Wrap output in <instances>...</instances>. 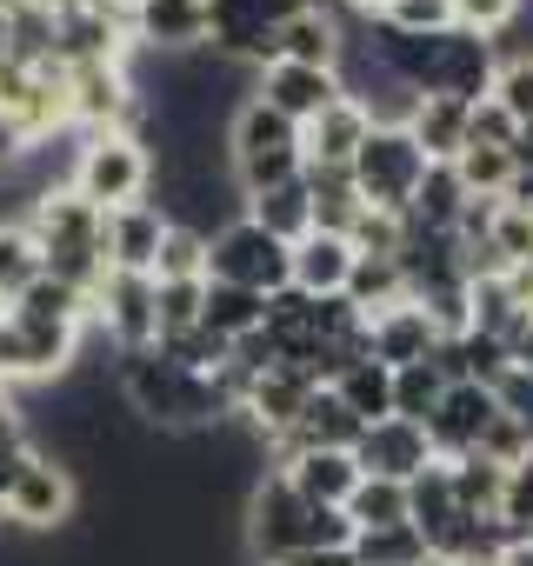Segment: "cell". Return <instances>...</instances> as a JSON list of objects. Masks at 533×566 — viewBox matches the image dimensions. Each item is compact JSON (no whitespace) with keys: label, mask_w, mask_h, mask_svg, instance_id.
<instances>
[{"label":"cell","mask_w":533,"mask_h":566,"mask_svg":"<svg viewBox=\"0 0 533 566\" xmlns=\"http://www.w3.org/2000/svg\"><path fill=\"white\" fill-rule=\"evenodd\" d=\"M506 154H513V174H526V167H533V127H520Z\"/></svg>","instance_id":"51"},{"label":"cell","mask_w":533,"mask_h":566,"mask_svg":"<svg viewBox=\"0 0 533 566\" xmlns=\"http://www.w3.org/2000/svg\"><path fill=\"white\" fill-rule=\"evenodd\" d=\"M307 546H354V520L347 506H314L288 486V473L266 467L253 486H247V553L260 566H274L288 553H307Z\"/></svg>","instance_id":"3"},{"label":"cell","mask_w":533,"mask_h":566,"mask_svg":"<svg viewBox=\"0 0 533 566\" xmlns=\"http://www.w3.org/2000/svg\"><path fill=\"white\" fill-rule=\"evenodd\" d=\"M460 513H467V506L453 500V467H447V460H433V467H427V473H420V480L407 486V520L420 526L427 553H433V539H440V533H447V526H453Z\"/></svg>","instance_id":"25"},{"label":"cell","mask_w":533,"mask_h":566,"mask_svg":"<svg viewBox=\"0 0 533 566\" xmlns=\"http://www.w3.org/2000/svg\"><path fill=\"white\" fill-rule=\"evenodd\" d=\"M21 160H28V134L14 127V114H8V107H0V180H8Z\"/></svg>","instance_id":"47"},{"label":"cell","mask_w":533,"mask_h":566,"mask_svg":"<svg viewBox=\"0 0 533 566\" xmlns=\"http://www.w3.org/2000/svg\"><path fill=\"white\" fill-rule=\"evenodd\" d=\"M354 240L347 233H307V240H294V287L301 294H314V301H327V294H347V273H354Z\"/></svg>","instance_id":"21"},{"label":"cell","mask_w":533,"mask_h":566,"mask_svg":"<svg viewBox=\"0 0 533 566\" xmlns=\"http://www.w3.org/2000/svg\"><path fill=\"white\" fill-rule=\"evenodd\" d=\"M207 8H213V54L260 74L274 61V34L307 8V0H207Z\"/></svg>","instance_id":"8"},{"label":"cell","mask_w":533,"mask_h":566,"mask_svg":"<svg viewBox=\"0 0 533 566\" xmlns=\"http://www.w3.org/2000/svg\"><path fill=\"white\" fill-rule=\"evenodd\" d=\"M447 467H453V500H460L473 520H493V513H500L506 467H493L487 453H467V460H447Z\"/></svg>","instance_id":"33"},{"label":"cell","mask_w":533,"mask_h":566,"mask_svg":"<svg viewBox=\"0 0 533 566\" xmlns=\"http://www.w3.org/2000/svg\"><path fill=\"white\" fill-rule=\"evenodd\" d=\"M154 280H207V233H187V227L167 220V240H160Z\"/></svg>","instance_id":"40"},{"label":"cell","mask_w":533,"mask_h":566,"mask_svg":"<svg viewBox=\"0 0 533 566\" xmlns=\"http://www.w3.org/2000/svg\"><path fill=\"white\" fill-rule=\"evenodd\" d=\"M127 34L140 54H200L213 48V8L207 0H134Z\"/></svg>","instance_id":"12"},{"label":"cell","mask_w":533,"mask_h":566,"mask_svg":"<svg viewBox=\"0 0 533 566\" xmlns=\"http://www.w3.org/2000/svg\"><path fill=\"white\" fill-rule=\"evenodd\" d=\"M427 566H460V559H427Z\"/></svg>","instance_id":"56"},{"label":"cell","mask_w":533,"mask_h":566,"mask_svg":"<svg viewBox=\"0 0 533 566\" xmlns=\"http://www.w3.org/2000/svg\"><path fill=\"white\" fill-rule=\"evenodd\" d=\"M493 101H500V107H506L520 127H533V54H513V61H500Z\"/></svg>","instance_id":"42"},{"label":"cell","mask_w":533,"mask_h":566,"mask_svg":"<svg viewBox=\"0 0 533 566\" xmlns=\"http://www.w3.org/2000/svg\"><path fill=\"white\" fill-rule=\"evenodd\" d=\"M207 280L247 287V294H281V287H294V247L240 213L207 240Z\"/></svg>","instance_id":"6"},{"label":"cell","mask_w":533,"mask_h":566,"mask_svg":"<svg viewBox=\"0 0 533 566\" xmlns=\"http://www.w3.org/2000/svg\"><path fill=\"white\" fill-rule=\"evenodd\" d=\"M487 247L500 253V266H533V207H520V200H500Z\"/></svg>","instance_id":"39"},{"label":"cell","mask_w":533,"mask_h":566,"mask_svg":"<svg viewBox=\"0 0 533 566\" xmlns=\"http://www.w3.org/2000/svg\"><path fill=\"white\" fill-rule=\"evenodd\" d=\"M154 314H160V340L200 327V314H207V280H154Z\"/></svg>","instance_id":"36"},{"label":"cell","mask_w":533,"mask_h":566,"mask_svg":"<svg viewBox=\"0 0 533 566\" xmlns=\"http://www.w3.org/2000/svg\"><path fill=\"white\" fill-rule=\"evenodd\" d=\"M28 233H34V247H41V273L81 287L87 301L101 294V280H107L114 266H107V213H101L94 200H81L67 180H61V187H41L34 207H28Z\"/></svg>","instance_id":"2"},{"label":"cell","mask_w":533,"mask_h":566,"mask_svg":"<svg viewBox=\"0 0 533 566\" xmlns=\"http://www.w3.org/2000/svg\"><path fill=\"white\" fill-rule=\"evenodd\" d=\"M467 120H473V107H467V101L420 94V101H414V114H407V134L420 140V154H427L433 167H453V160L467 154Z\"/></svg>","instance_id":"22"},{"label":"cell","mask_w":533,"mask_h":566,"mask_svg":"<svg viewBox=\"0 0 533 566\" xmlns=\"http://www.w3.org/2000/svg\"><path fill=\"white\" fill-rule=\"evenodd\" d=\"M247 220L253 227H266L274 240H307L314 233V193H307V180H281V187H266V193H247Z\"/></svg>","instance_id":"24"},{"label":"cell","mask_w":533,"mask_h":566,"mask_svg":"<svg viewBox=\"0 0 533 566\" xmlns=\"http://www.w3.org/2000/svg\"><path fill=\"white\" fill-rule=\"evenodd\" d=\"M94 334L121 354H140L160 340V314H154V280L147 273H107L94 294Z\"/></svg>","instance_id":"11"},{"label":"cell","mask_w":533,"mask_h":566,"mask_svg":"<svg viewBox=\"0 0 533 566\" xmlns=\"http://www.w3.org/2000/svg\"><path fill=\"white\" fill-rule=\"evenodd\" d=\"M34 280H41V247L28 233V220H0V301L14 307Z\"/></svg>","instance_id":"32"},{"label":"cell","mask_w":533,"mask_h":566,"mask_svg":"<svg viewBox=\"0 0 533 566\" xmlns=\"http://www.w3.org/2000/svg\"><path fill=\"white\" fill-rule=\"evenodd\" d=\"M500 407H506V413H520V427L533 433V380H526V374H513V380L500 387Z\"/></svg>","instance_id":"48"},{"label":"cell","mask_w":533,"mask_h":566,"mask_svg":"<svg viewBox=\"0 0 533 566\" xmlns=\"http://www.w3.org/2000/svg\"><path fill=\"white\" fill-rule=\"evenodd\" d=\"M114 387H121V400H127L147 427H160V433H213L220 420H233L227 400H220V387H213V374H187V367H174L160 347L121 354Z\"/></svg>","instance_id":"1"},{"label":"cell","mask_w":533,"mask_h":566,"mask_svg":"<svg viewBox=\"0 0 533 566\" xmlns=\"http://www.w3.org/2000/svg\"><path fill=\"white\" fill-rule=\"evenodd\" d=\"M513 134H520V120L500 101H480L473 120H467V147H513Z\"/></svg>","instance_id":"45"},{"label":"cell","mask_w":533,"mask_h":566,"mask_svg":"<svg viewBox=\"0 0 533 566\" xmlns=\"http://www.w3.org/2000/svg\"><path fill=\"white\" fill-rule=\"evenodd\" d=\"M87 334V327H81ZM81 334H67V327H21L14 314H8V327H0V387H34V380H67L74 374V360H81Z\"/></svg>","instance_id":"9"},{"label":"cell","mask_w":533,"mask_h":566,"mask_svg":"<svg viewBox=\"0 0 533 566\" xmlns=\"http://www.w3.org/2000/svg\"><path fill=\"white\" fill-rule=\"evenodd\" d=\"M207 334H220L227 347H240L247 334L266 327V294H247V287H220V280H207V314H200Z\"/></svg>","instance_id":"28"},{"label":"cell","mask_w":533,"mask_h":566,"mask_svg":"<svg viewBox=\"0 0 533 566\" xmlns=\"http://www.w3.org/2000/svg\"><path fill=\"white\" fill-rule=\"evenodd\" d=\"M367 134H374V114L360 107V101H334L314 127H301V140H307V167H354V154L367 147Z\"/></svg>","instance_id":"20"},{"label":"cell","mask_w":533,"mask_h":566,"mask_svg":"<svg viewBox=\"0 0 533 566\" xmlns=\"http://www.w3.org/2000/svg\"><path fill=\"white\" fill-rule=\"evenodd\" d=\"M347 520H354V533L407 526V486H400V480H374V473H360V486H354V500H347Z\"/></svg>","instance_id":"34"},{"label":"cell","mask_w":533,"mask_h":566,"mask_svg":"<svg viewBox=\"0 0 533 566\" xmlns=\"http://www.w3.org/2000/svg\"><path fill=\"white\" fill-rule=\"evenodd\" d=\"M274 473H288V486L314 506H347L354 486H360V460L354 453H334V447H314V453H294L281 460Z\"/></svg>","instance_id":"19"},{"label":"cell","mask_w":533,"mask_h":566,"mask_svg":"<svg viewBox=\"0 0 533 566\" xmlns=\"http://www.w3.org/2000/svg\"><path fill=\"white\" fill-rule=\"evenodd\" d=\"M354 460H360V473H374V480H400V486H414L427 467H433V440H427V427L420 420H374L367 433H360V447H354Z\"/></svg>","instance_id":"15"},{"label":"cell","mask_w":533,"mask_h":566,"mask_svg":"<svg viewBox=\"0 0 533 566\" xmlns=\"http://www.w3.org/2000/svg\"><path fill=\"white\" fill-rule=\"evenodd\" d=\"M8 447H34V440H28V407H21V394L0 387V453H8Z\"/></svg>","instance_id":"46"},{"label":"cell","mask_w":533,"mask_h":566,"mask_svg":"<svg viewBox=\"0 0 533 566\" xmlns=\"http://www.w3.org/2000/svg\"><path fill=\"white\" fill-rule=\"evenodd\" d=\"M367 334H374V360L394 367V374L414 367V360H433V354H440V327H433V314H427L420 301H400V307L374 314Z\"/></svg>","instance_id":"17"},{"label":"cell","mask_w":533,"mask_h":566,"mask_svg":"<svg viewBox=\"0 0 533 566\" xmlns=\"http://www.w3.org/2000/svg\"><path fill=\"white\" fill-rule=\"evenodd\" d=\"M227 167L240 180V193H266V187H281V180H301L307 174V140L294 120H281L274 107H233L227 120Z\"/></svg>","instance_id":"5"},{"label":"cell","mask_w":533,"mask_h":566,"mask_svg":"<svg viewBox=\"0 0 533 566\" xmlns=\"http://www.w3.org/2000/svg\"><path fill=\"white\" fill-rule=\"evenodd\" d=\"M0 327H8V301H0Z\"/></svg>","instance_id":"57"},{"label":"cell","mask_w":533,"mask_h":566,"mask_svg":"<svg viewBox=\"0 0 533 566\" xmlns=\"http://www.w3.org/2000/svg\"><path fill=\"white\" fill-rule=\"evenodd\" d=\"M341 54H347V28H341L334 8H321V0H307V8L274 34V61H288V67H327V74H341Z\"/></svg>","instance_id":"16"},{"label":"cell","mask_w":533,"mask_h":566,"mask_svg":"<svg viewBox=\"0 0 533 566\" xmlns=\"http://www.w3.org/2000/svg\"><path fill=\"white\" fill-rule=\"evenodd\" d=\"M513 374H526V380H533V327L513 340Z\"/></svg>","instance_id":"52"},{"label":"cell","mask_w":533,"mask_h":566,"mask_svg":"<svg viewBox=\"0 0 533 566\" xmlns=\"http://www.w3.org/2000/svg\"><path fill=\"white\" fill-rule=\"evenodd\" d=\"M274 566H360V559H354V546H307V553L274 559Z\"/></svg>","instance_id":"49"},{"label":"cell","mask_w":533,"mask_h":566,"mask_svg":"<svg viewBox=\"0 0 533 566\" xmlns=\"http://www.w3.org/2000/svg\"><path fill=\"white\" fill-rule=\"evenodd\" d=\"M467 187H460V174L453 167H427V180H420V193H414V207H407V227H420V233H453L460 227V213H467Z\"/></svg>","instance_id":"29"},{"label":"cell","mask_w":533,"mask_h":566,"mask_svg":"<svg viewBox=\"0 0 533 566\" xmlns=\"http://www.w3.org/2000/svg\"><path fill=\"white\" fill-rule=\"evenodd\" d=\"M520 14H526V0H453V28H467V34H480V41L506 34Z\"/></svg>","instance_id":"41"},{"label":"cell","mask_w":533,"mask_h":566,"mask_svg":"<svg viewBox=\"0 0 533 566\" xmlns=\"http://www.w3.org/2000/svg\"><path fill=\"white\" fill-rule=\"evenodd\" d=\"M341 94H347V87H341V74H327V67H288V61H266V67L253 74V101H260V107H274V114L294 120V127H314Z\"/></svg>","instance_id":"13"},{"label":"cell","mask_w":533,"mask_h":566,"mask_svg":"<svg viewBox=\"0 0 533 566\" xmlns=\"http://www.w3.org/2000/svg\"><path fill=\"white\" fill-rule=\"evenodd\" d=\"M480 453H487L493 467H513V460H526V453H533V433L520 427V413H506V407H500V413H493V427H487V440H480Z\"/></svg>","instance_id":"44"},{"label":"cell","mask_w":533,"mask_h":566,"mask_svg":"<svg viewBox=\"0 0 533 566\" xmlns=\"http://www.w3.org/2000/svg\"><path fill=\"white\" fill-rule=\"evenodd\" d=\"M347 301L374 321V314H387V307H400V301H414V287H407V266L400 260H380V253H360L354 260V273H347Z\"/></svg>","instance_id":"27"},{"label":"cell","mask_w":533,"mask_h":566,"mask_svg":"<svg viewBox=\"0 0 533 566\" xmlns=\"http://www.w3.org/2000/svg\"><path fill=\"white\" fill-rule=\"evenodd\" d=\"M160 240H167V213H160L154 200H134V207L107 213V266H114V273H147V280H154Z\"/></svg>","instance_id":"18"},{"label":"cell","mask_w":533,"mask_h":566,"mask_svg":"<svg viewBox=\"0 0 533 566\" xmlns=\"http://www.w3.org/2000/svg\"><path fill=\"white\" fill-rule=\"evenodd\" d=\"M447 387H453V380H447V367H440V360H414V367H400V374H394V413L427 427V420L440 413Z\"/></svg>","instance_id":"31"},{"label":"cell","mask_w":533,"mask_h":566,"mask_svg":"<svg viewBox=\"0 0 533 566\" xmlns=\"http://www.w3.org/2000/svg\"><path fill=\"white\" fill-rule=\"evenodd\" d=\"M74 500H81L74 467L34 447V460L21 467L14 493L0 500V513H8V526H21V533H54V526H67V520H74Z\"/></svg>","instance_id":"10"},{"label":"cell","mask_w":533,"mask_h":566,"mask_svg":"<svg viewBox=\"0 0 533 566\" xmlns=\"http://www.w3.org/2000/svg\"><path fill=\"white\" fill-rule=\"evenodd\" d=\"M427 167H433V160L420 154V140H414L407 127H374L367 147L354 154L360 207H374V213H407L414 193H420V180H427Z\"/></svg>","instance_id":"7"},{"label":"cell","mask_w":533,"mask_h":566,"mask_svg":"<svg viewBox=\"0 0 533 566\" xmlns=\"http://www.w3.org/2000/svg\"><path fill=\"white\" fill-rule=\"evenodd\" d=\"M380 21L400 28V34H447L453 28V0H394Z\"/></svg>","instance_id":"43"},{"label":"cell","mask_w":533,"mask_h":566,"mask_svg":"<svg viewBox=\"0 0 533 566\" xmlns=\"http://www.w3.org/2000/svg\"><path fill=\"white\" fill-rule=\"evenodd\" d=\"M453 174H460V187H467L473 200H506V187H513V154H506V147H467V154L453 160Z\"/></svg>","instance_id":"37"},{"label":"cell","mask_w":533,"mask_h":566,"mask_svg":"<svg viewBox=\"0 0 533 566\" xmlns=\"http://www.w3.org/2000/svg\"><path fill=\"white\" fill-rule=\"evenodd\" d=\"M500 566H533V539H520V546H506V553H500Z\"/></svg>","instance_id":"55"},{"label":"cell","mask_w":533,"mask_h":566,"mask_svg":"<svg viewBox=\"0 0 533 566\" xmlns=\"http://www.w3.org/2000/svg\"><path fill=\"white\" fill-rule=\"evenodd\" d=\"M334 394L347 400V413H354L360 427L394 420V367H380V360H354V367L334 380Z\"/></svg>","instance_id":"30"},{"label":"cell","mask_w":533,"mask_h":566,"mask_svg":"<svg viewBox=\"0 0 533 566\" xmlns=\"http://www.w3.org/2000/svg\"><path fill=\"white\" fill-rule=\"evenodd\" d=\"M301 180L314 193V227L321 233H354V220L367 213L360 207V187H354V167H307Z\"/></svg>","instance_id":"26"},{"label":"cell","mask_w":533,"mask_h":566,"mask_svg":"<svg viewBox=\"0 0 533 566\" xmlns=\"http://www.w3.org/2000/svg\"><path fill=\"white\" fill-rule=\"evenodd\" d=\"M21 327H67V334H81L87 321H94V301L81 294V287H67V280H54V273H41L34 287L8 307Z\"/></svg>","instance_id":"23"},{"label":"cell","mask_w":533,"mask_h":566,"mask_svg":"<svg viewBox=\"0 0 533 566\" xmlns=\"http://www.w3.org/2000/svg\"><path fill=\"white\" fill-rule=\"evenodd\" d=\"M0 520H8V513H0Z\"/></svg>","instance_id":"58"},{"label":"cell","mask_w":533,"mask_h":566,"mask_svg":"<svg viewBox=\"0 0 533 566\" xmlns=\"http://www.w3.org/2000/svg\"><path fill=\"white\" fill-rule=\"evenodd\" d=\"M493 413H500V394H493V387L453 380V387H447V400H440V413L427 420L433 460H467V453H480V440H487Z\"/></svg>","instance_id":"14"},{"label":"cell","mask_w":533,"mask_h":566,"mask_svg":"<svg viewBox=\"0 0 533 566\" xmlns=\"http://www.w3.org/2000/svg\"><path fill=\"white\" fill-rule=\"evenodd\" d=\"M67 187H74L81 200H94L101 213H121V207H134V200H154V147H147L134 127L81 134L74 167H67Z\"/></svg>","instance_id":"4"},{"label":"cell","mask_w":533,"mask_h":566,"mask_svg":"<svg viewBox=\"0 0 533 566\" xmlns=\"http://www.w3.org/2000/svg\"><path fill=\"white\" fill-rule=\"evenodd\" d=\"M506 200H520V207H533V167H526V174H513V187H506Z\"/></svg>","instance_id":"53"},{"label":"cell","mask_w":533,"mask_h":566,"mask_svg":"<svg viewBox=\"0 0 533 566\" xmlns=\"http://www.w3.org/2000/svg\"><path fill=\"white\" fill-rule=\"evenodd\" d=\"M34 460V447H8V453H0V500H8L14 493V480H21V467Z\"/></svg>","instance_id":"50"},{"label":"cell","mask_w":533,"mask_h":566,"mask_svg":"<svg viewBox=\"0 0 533 566\" xmlns=\"http://www.w3.org/2000/svg\"><path fill=\"white\" fill-rule=\"evenodd\" d=\"M500 533L520 546V539H533V453L526 460H513L506 467V486H500Z\"/></svg>","instance_id":"38"},{"label":"cell","mask_w":533,"mask_h":566,"mask_svg":"<svg viewBox=\"0 0 533 566\" xmlns=\"http://www.w3.org/2000/svg\"><path fill=\"white\" fill-rule=\"evenodd\" d=\"M354 559H360V566H427L433 553H427L420 526L407 520V526H374V533H354Z\"/></svg>","instance_id":"35"},{"label":"cell","mask_w":533,"mask_h":566,"mask_svg":"<svg viewBox=\"0 0 533 566\" xmlns=\"http://www.w3.org/2000/svg\"><path fill=\"white\" fill-rule=\"evenodd\" d=\"M347 8H354V14H360V21H380V14H387V8H394V0H347Z\"/></svg>","instance_id":"54"}]
</instances>
